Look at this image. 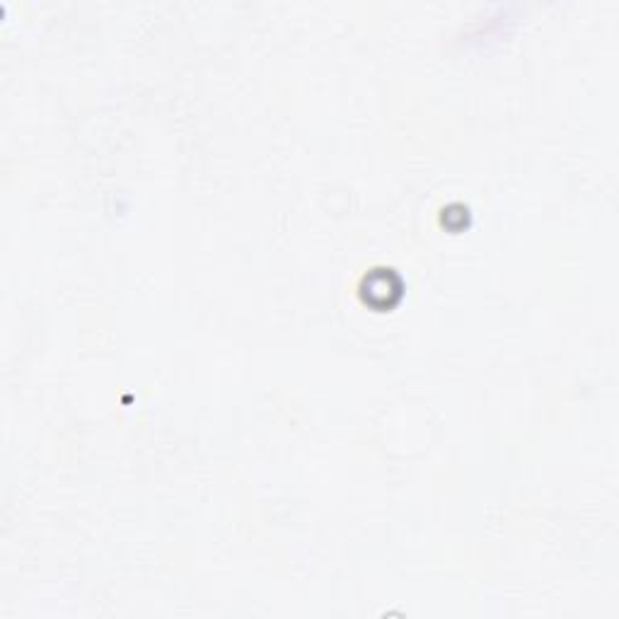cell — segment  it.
<instances>
[{
	"label": "cell",
	"mask_w": 619,
	"mask_h": 619,
	"mask_svg": "<svg viewBox=\"0 0 619 619\" xmlns=\"http://www.w3.org/2000/svg\"><path fill=\"white\" fill-rule=\"evenodd\" d=\"M405 296V278L390 266H375L361 281V298L375 310H390Z\"/></svg>",
	"instance_id": "1"
}]
</instances>
